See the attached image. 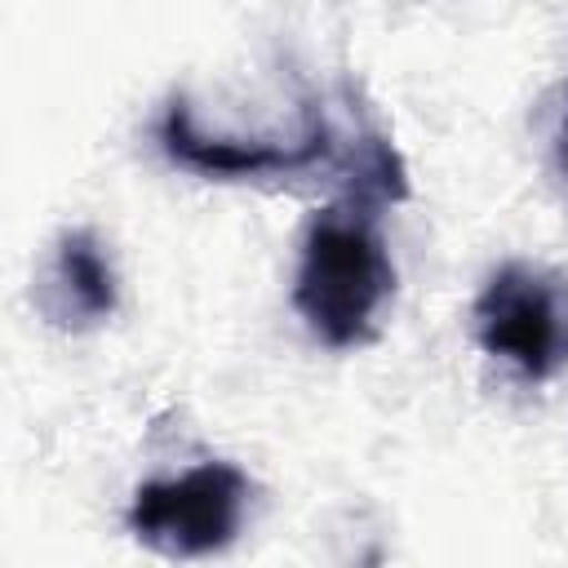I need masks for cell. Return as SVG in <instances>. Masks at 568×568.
Listing matches in <instances>:
<instances>
[{
    "label": "cell",
    "mask_w": 568,
    "mask_h": 568,
    "mask_svg": "<svg viewBox=\"0 0 568 568\" xmlns=\"http://www.w3.org/2000/svg\"><path fill=\"white\" fill-rule=\"evenodd\" d=\"M475 337L528 382L568 368V275L537 262H506L475 297Z\"/></svg>",
    "instance_id": "cell-3"
},
{
    "label": "cell",
    "mask_w": 568,
    "mask_h": 568,
    "mask_svg": "<svg viewBox=\"0 0 568 568\" xmlns=\"http://www.w3.org/2000/svg\"><path fill=\"white\" fill-rule=\"evenodd\" d=\"M253 501V484L231 462H195L182 475L146 479L129 501V532L169 555L195 559L235 541Z\"/></svg>",
    "instance_id": "cell-2"
},
{
    "label": "cell",
    "mask_w": 568,
    "mask_h": 568,
    "mask_svg": "<svg viewBox=\"0 0 568 568\" xmlns=\"http://www.w3.org/2000/svg\"><path fill=\"white\" fill-rule=\"evenodd\" d=\"M395 297V262L368 213V200L346 195L311 217L293 275V306L306 328L333 346H364Z\"/></svg>",
    "instance_id": "cell-1"
},
{
    "label": "cell",
    "mask_w": 568,
    "mask_h": 568,
    "mask_svg": "<svg viewBox=\"0 0 568 568\" xmlns=\"http://www.w3.org/2000/svg\"><path fill=\"white\" fill-rule=\"evenodd\" d=\"M36 306L53 328H67V333H84L111 320L115 266L93 231L75 226L53 244L36 280Z\"/></svg>",
    "instance_id": "cell-4"
},
{
    "label": "cell",
    "mask_w": 568,
    "mask_h": 568,
    "mask_svg": "<svg viewBox=\"0 0 568 568\" xmlns=\"http://www.w3.org/2000/svg\"><path fill=\"white\" fill-rule=\"evenodd\" d=\"M564 164H568V120H564Z\"/></svg>",
    "instance_id": "cell-5"
}]
</instances>
